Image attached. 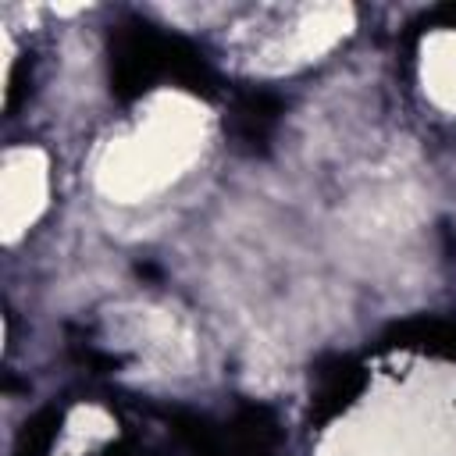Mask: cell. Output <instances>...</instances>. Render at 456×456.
Listing matches in <instances>:
<instances>
[{
    "label": "cell",
    "mask_w": 456,
    "mask_h": 456,
    "mask_svg": "<svg viewBox=\"0 0 456 456\" xmlns=\"http://www.w3.org/2000/svg\"><path fill=\"white\" fill-rule=\"evenodd\" d=\"M210 110L189 93H153L142 110L103 146L96 189L114 203H142L171 189L203 153Z\"/></svg>",
    "instance_id": "cell-1"
},
{
    "label": "cell",
    "mask_w": 456,
    "mask_h": 456,
    "mask_svg": "<svg viewBox=\"0 0 456 456\" xmlns=\"http://www.w3.org/2000/svg\"><path fill=\"white\" fill-rule=\"evenodd\" d=\"M50 196V160L36 146H14L0 164V235L4 242H18L28 224L46 210Z\"/></svg>",
    "instance_id": "cell-2"
},
{
    "label": "cell",
    "mask_w": 456,
    "mask_h": 456,
    "mask_svg": "<svg viewBox=\"0 0 456 456\" xmlns=\"http://www.w3.org/2000/svg\"><path fill=\"white\" fill-rule=\"evenodd\" d=\"M353 28V7L346 4H317V7H299L292 14V25H289V36L274 39L267 46V57L264 61H274V64H303V61H314L317 53L331 50L346 32Z\"/></svg>",
    "instance_id": "cell-3"
},
{
    "label": "cell",
    "mask_w": 456,
    "mask_h": 456,
    "mask_svg": "<svg viewBox=\"0 0 456 456\" xmlns=\"http://www.w3.org/2000/svg\"><path fill=\"white\" fill-rule=\"evenodd\" d=\"M417 71L424 96L438 110L456 114V28H438L424 36Z\"/></svg>",
    "instance_id": "cell-4"
}]
</instances>
